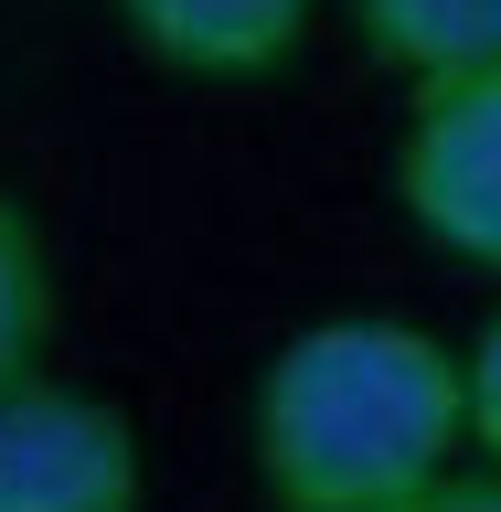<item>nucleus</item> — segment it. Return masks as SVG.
<instances>
[{
	"label": "nucleus",
	"instance_id": "nucleus-1",
	"mask_svg": "<svg viewBox=\"0 0 501 512\" xmlns=\"http://www.w3.org/2000/svg\"><path fill=\"white\" fill-rule=\"evenodd\" d=\"M470 448V352L416 320H310L256 363L246 470L267 512H416Z\"/></svg>",
	"mask_w": 501,
	"mask_h": 512
},
{
	"label": "nucleus",
	"instance_id": "nucleus-2",
	"mask_svg": "<svg viewBox=\"0 0 501 512\" xmlns=\"http://www.w3.org/2000/svg\"><path fill=\"white\" fill-rule=\"evenodd\" d=\"M395 214L459 267L501 278V75L406 86L395 128Z\"/></svg>",
	"mask_w": 501,
	"mask_h": 512
},
{
	"label": "nucleus",
	"instance_id": "nucleus-3",
	"mask_svg": "<svg viewBox=\"0 0 501 512\" xmlns=\"http://www.w3.org/2000/svg\"><path fill=\"white\" fill-rule=\"evenodd\" d=\"M0 512H139V427L43 374L0 406Z\"/></svg>",
	"mask_w": 501,
	"mask_h": 512
},
{
	"label": "nucleus",
	"instance_id": "nucleus-4",
	"mask_svg": "<svg viewBox=\"0 0 501 512\" xmlns=\"http://www.w3.org/2000/svg\"><path fill=\"white\" fill-rule=\"evenodd\" d=\"M128 43L160 64V75H192V86H256L299 64L320 0H118Z\"/></svg>",
	"mask_w": 501,
	"mask_h": 512
},
{
	"label": "nucleus",
	"instance_id": "nucleus-5",
	"mask_svg": "<svg viewBox=\"0 0 501 512\" xmlns=\"http://www.w3.org/2000/svg\"><path fill=\"white\" fill-rule=\"evenodd\" d=\"M363 54L395 64L406 86H459L501 75V0H352Z\"/></svg>",
	"mask_w": 501,
	"mask_h": 512
},
{
	"label": "nucleus",
	"instance_id": "nucleus-6",
	"mask_svg": "<svg viewBox=\"0 0 501 512\" xmlns=\"http://www.w3.org/2000/svg\"><path fill=\"white\" fill-rule=\"evenodd\" d=\"M54 363V256L43 224L22 214V192H0V406L32 395Z\"/></svg>",
	"mask_w": 501,
	"mask_h": 512
},
{
	"label": "nucleus",
	"instance_id": "nucleus-7",
	"mask_svg": "<svg viewBox=\"0 0 501 512\" xmlns=\"http://www.w3.org/2000/svg\"><path fill=\"white\" fill-rule=\"evenodd\" d=\"M470 448L501 470V310L470 331Z\"/></svg>",
	"mask_w": 501,
	"mask_h": 512
},
{
	"label": "nucleus",
	"instance_id": "nucleus-8",
	"mask_svg": "<svg viewBox=\"0 0 501 512\" xmlns=\"http://www.w3.org/2000/svg\"><path fill=\"white\" fill-rule=\"evenodd\" d=\"M416 512H501V470H459L448 491H427Z\"/></svg>",
	"mask_w": 501,
	"mask_h": 512
}]
</instances>
